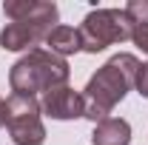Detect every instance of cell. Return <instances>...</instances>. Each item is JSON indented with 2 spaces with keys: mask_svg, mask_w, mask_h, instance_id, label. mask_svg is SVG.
Wrapping results in <instances>:
<instances>
[{
  "mask_svg": "<svg viewBox=\"0 0 148 145\" xmlns=\"http://www.w3.org/2000/svg\"><path fill=\"white\" fill-rule=\"evenodd\" d=\"M134 88L148 100V63H140V71H137V80H134Z\"/></svg>",
  "mask_w": 148,
  "mask_h": 145,
  "instance_id": "obj_10",
  "label": "cell"
},
{
  "mask_svg": "<svg viewBox=\"0 0 148 145\" xmlns=\"http://www.w3.org/2000/svg\"><path fill=\"white\" fill-rule=\"evenodd\" d=\"M40 103L37 97L12 94L6 100V128L14 145H43L46 142V125L40 120Z\"/></svg>",
  "mask_w": 148,
  "mask_h": 145,
  "instance_id": "obj_5",
  "label": "cell"
},
{
  "mask_svg": "<svg viewBox=\"0 0 148 145\" xmlns=\"http://www.w3.org/2000/svg\"><path fill=\"white\" fill-rule=\"evenodd\" d=\"M46 46H49V51L57 57H71L77 51H83V43H80V31L74 29V26H57L51 34L46 37Z\"/></svg>",
  "mask_w": 148,
  "mask_h": 145,
  "instance_id": "obj_8",
  "label": "cell"
},
{
  "mask_svg": "<svg viewBox=\"0 0 148 145\" xmlns=\"http://www.w3.org/2000/svg\"><path fill=\"white\" fill-rule=\"evenodd\" d=\"M123 12H125V17L134 23V29H137V26H148V0H128Z\"/></svg>",
  "mask_w": 148,
  "mask_h": 145,
  "instance_id": "obj_9",
  "label": "cell"
},
{
  "mask_svg": "<svg viewBox=\"0 0 148 145\" xmlns=\"http://www.w3.org/2000/svg\"><path fill=\"white\" fill-rule=\"evenodd\" d=\"M91 145H131V125L123 117H108L94 125Z\"/></svg>",
  "mask_w": 148,
  "mask_h": 145,
  "instance_id": "obj_7",
  "label": "cell"
},
{
  "mask_svg": "<svg viewBox=\"0 0 148 145\" xmlns=\"http://www.w3.org/2000/svg\"><path fill=\"white\" fill-rule=\"evenodd\" d=\"M137 71L140 60L134 54H114L106 66L97 68V74H91V80L83 88V103H86V117L94 120V125L108 120L117 103L125 100V94L134 88Z\"/></svg>",
  "mask_w": 148,
  "mask_h": 145,
  "instance_id": "obj_2",
  "label": "cell"
},
{
  "mask_svg": "<svg viewBox=\"0 0 148 145\" xmlns=\"http://www.w3.org/2000/svg\"><path fill=\"white\" fill-rule=\"evenodd\" d=\"M3 14L12 23L3 29L0 46L6 51H34L37 43H46L57 29L60 9L51 0H6Z\"/></svg>",
  "mask_w": 148,
  "mask_h": 145,
  "instance_id": "obj_1",
  "label": "cell"
},
{
  "mask_svg": "<svg viewBox=\"0 0 148 145\" xmlns=\"http://www.w3.org/2000/svg\"><path fill=\"white\" fill-rule=\"evenodd\" d=\"M71 68L63 57L51 54L49 49H34L26 51L9 71V85L14 94L34 97L37 91H51L57 85H69Z\"/></svg>",
  "mask_w": 148,
  "mask_h": 145,
  "instance_id": "obj_3",
  "label": "cell"
},
{
  "mask_svg": "<svg viewBox=\"0 0 148 145\" xmlns=\"http://www.w3.org/2000/svg\"><path fill=\"white\" fill-rule=\"evenodd\" d=\"M40 111L51 120H77V117H86V103H83V94L74 91L71 85H57L43 94Z\"/></svg>",
  "mask_w": 148,
  "mask_h": 145,
  "instance_id": "obj_6",
  "label": "cell"
},
{
  "mask_svg": "<svg viewBox=\"0 0 148 145\" xmlns=\"http://www.w3.org/2000/svg\"><path fill=\"white\" fill-rule=\"evenodd\" d=\"M80 31V43H83V51L97 54V51H106L114 43H125L134 34V23L125 17L123 9H94L83 17V26L77 29Z\"/></svg>",
  "mask_w": 148,
  "mask_h": 145,
  "instance_id": "obj_4",
  "label": "cell"
},
{
  "mask_svg": "<svg viewBox=\"0 0 148 145\" xmlns=\"http://www.w3.org/2000/svg\"><path fill=\"white\" fill-rule=\"evenodd\" d=\"M131 40H134L137 49H143V51L148 54V26H137L134 34H131Z\"/></svg>",
  "mask_w": 148,
  "mask_h": 145,
  "instance_id": "obj_11",
  "label": "cell"
},
{
  "mask_svg": "<svg viewBox=\"0 0 148 145\" xmlns=\"http://www.w3.org/2000/svg\"><path fill=\"white\" fill-rule=\"evenodd\" d=\"M6 125V100L0 97V128Z\"/></svg>",
  "mask_w": 148,
  "mask_h": 145,
  "instance_id": "obj_12",
  "label": "cell"
}]
</instances>
